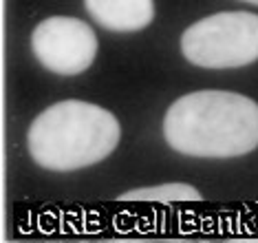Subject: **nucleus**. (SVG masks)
<instances>
[{"label": "nucleus", "mask_w": 258, "mask_h": 243, "mask_svg": "<svg viewBox=\"0 0 258 243\" xmlns=\"http://www.w3.org/2000/svg\"><path fill=\"white\" fill-rule=\"evenodd\" d=\"M31 49L46 71L57 75H78L97 56L95 31L78 18L53 16L33 29Z\"/></svg>", "instance_id": "4"}, {"label": "nucleus", "mask_w": 258, "mask_h": 243, "mask_svg": "<svg viewBox=\"0 0 258 243\" xmlns=\"http://www.w3.org/2000/svg\"><path fill=\"white\" fill-rule=\"evenodd\" d=\"M243 3H251V5H258V0H243Z\"/></svg>", "instance_id": "7"}, {"label": "nucleus", "mask_w": 258, "mask_h": 243, "mask_svg": "<svg viewBox=\"0 0 258 243\" xmlns=\"http://www.w3.org/2000/svg\"><path fill=\"white\" fill-rule=\"evenodd\" d=\"M117 201H128V204H199L203 201L201 192L187 183H159L150 188H137V190L119 195Z\"/></svg>", "instance_id": "6"}, {"label": "nucleus", "mask_w": 258, "mask_h": 243, "mask_svg": "<svg viewBox=\"0 0 258 243\" xmlns=\"http://www.w3.org/2000/svg\"><path fill=\"white\" fill-rule=\"evenodd\" d=\"M163 135L190 157L227 159L258 148V104L232 91H197L168 109Z\"/></svg>", "instance_id": "1"}, {"label": "nucleus", "mask_w": 258, "mask_h": 243, "mask_svg": "<svg viewBox=\"0 0 258 243\" xmlns=\"http://www.w3.org/2000/svg\"><path fill=\"white\" fill-rule=\"evenodd\" d=\"M119 122L110 111L82 100H64L29 126L33 162L46 170H78L106 159L119 144Z\"/></svg>", "instance_id": "2"}, {"label": "nucleus", "mask_w": 258, "mask_h": 243, "mask_svg": "<svg viewBox=\"0 0 258 243\" xmlns=\"http://www.w3.org/2000/svg\"><path fill=\"white\" fill-rule=\"evenodd\" d=\"M181 51L203 69H238L258 60V16L221 11L185 29Z\"/></svg>", "instance_id": "3"}, {"label": "nucleus", "mask_w": 258, "mask_h": 243, "mask_svg": "<svg viewBox=\"0 0 258 243\" xmlns=\"http://www.w3.org/2000/svg\"><path fill=\"white\" fill-rule=\"evenodd\" d=\"M84 7L97 25L117 33L139 31L155 18V0H84Z\"/></svg>", "instance_id": "5"}]
</instances>
